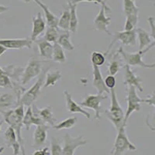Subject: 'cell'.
I'll list each match as a JSON object with an SVG mask.
<instances>
[{
    "instance_id": "42",
    "label": "cell",
    "mask_w": 155,
    "mask_h": 155,
    "mask_svg": "<svg viewBox=\"0 0 155 155\" xmlns=\"http://www.w3.org/2000/svg\"><path fill=\"white\" fill-rule=\"evenodd\" d=\"M148 23H149V26L150 27V30H151V33H150V35L155 40V27H154V18L153 17H149L147 19Z\"/></svg>"
},
{
    "instance_id": "18",
    "label": "cell",
    "mask_w": 155,
    "mask_h": 155,
    "mask_svg": "<svg viewBox=\"0 0 155 155\" xmlns=\"http://www.w3.org/2000/svg\"><path fill=\"white\" fill-rule=\"evenodd\" d=\"M33 29H32L30 40L33 42L36 41L39 36L42 34L46 30V22L44 21L41 12H37L32 19Z\"/></svg>"
},
{
    "instance_id": "22",
    "label": "cell",
    "mask_w": 155,
    "mask_h": 155,
    "mask_svg": "<svg viewBox=\"0 0 155 155\" xmlns=\"http://www.w3.org/2000/svg\"><path fill=\"white\" fill-rule=\"evenodd\" d=\"M34 42L37 44L40 56L42 57V58H46V59H49V60L52 58L54 47L53 44L48 42L44 38L39 39V40L37 39Z\"/></svg>"
},
{
    "instance_id": "21",
    "label": "cell",
    "mask_w": 155,
    "mask_h": 155,
    "mask_svg": "<svg viewBox=\"0 0 155 155\" xmlns=\"http://www.w3.org/2000/svg\"><path fill=\"white\" fill-rule=\"evenodd\" d=\"M45 124L44 122L41 120V118H39L38 116L34 113L32 106H28L26 113H24L23 119V126H24L27 130H29L32 125L39 126Z\"/></svg>"
},
{
    "instance_id": "27",
    "label": "cell",
    "mask_w": 155,
    "mask_h": 155,
    "mask_svg": "<svg viewBox=\"0 0 155 155\" xmlns=\"http://www.w3.org/2000/svg\"><path fill=\"white\" fill-rule=\"evenodd\" d=\"M62 74L60 71H48L45 74V81L44 83V88H48L51 86H54L56 83L60 81Z\"/></svg>"
},
{
    "instance_id": "33",
    "label": "cell",
    "mask_w": 155,
    "mask_h": 155,
    "mask_svg": "<svg viewBox=\"0 0 155 155\" xmlns=\"http://www.w3.org/2000/svg\"><path fill=\"white\" fill-rule=\"evenodd\" d=\"M58 29V28H55V27H48V28L46 30L45 34H44V40H46L48 42L51 43V44H55V43H57V41L58 40V37L60 36Z\"/></svg>"
},
{
    "instance_id": "13",
    "label": "cell",
    "mask_w": 155,
    "mask_h": 155,
    "mask_svg": "<svg viewBox=\"0 0 155 155\" xmlns=\"http://www.w3.org/2000/svg\"><path fill=\"white\" fill-rule=\"evenodd\" d=\"M33 41L30 38H15V39H0V45L6 49L20 50L23 48L31 49Z\"/></svg>"
},
{
    "instance_id": "46",
    "label": "cell",
    "mask_w": 155,
    "mask_h": 155,
    "mask_svg": "<svg viewBox=\"0 0 155 155\" xmlns=\"http://www.w3.org/2000/svg\"><path fill=\"white\" fill-rule=\"evenodd\" d=\"M3 124V121H0V134L2 133V126Z\"/></svg>"
},
{
    "instance_id": "6",
    "label": "cell",
    "mask_w": 155,
    "mask_h": 155,
    "mask_svg": "<svg viewBox=\"0 0 155 155\" xmlns=\"http://www.w3.org/2000/svg\"><path fill=\"white\" fill-rule=\"evenodd\" d=\"M127 112L124 114V123L127 125V120L130 117L133 113L139 112L141 108V103H143V99H140L137 95V89L134 86L127 87Z\"/></svg>"
},
{
    "instance_id": "12",
    "label": "cell",
    "mask_w": 155,
    "mask_h": 155,
    "mask_svg": "<svg viewBox=\"0 0 155 155\" xmlns=\"http://www.w3.org/2000/svg\"><path fill=\"white\" fill-rule=\"evenodd\" d=\"M124 84L125 86H134L140 92H143L142 83L143 80L139 75L136 74L134 71L131 69L130 66L125 64L124 67Z\"/></svg>"
},
{
    "instance_id": "10",
    "label": "cell",
    "mask_w": 155,
    "mask_h": 155,
    "mask_svg": "<svg viewBox=\"0 0 155 155\" xmlns=\"http://www.w3.org/2000/svg\"><path fill=\"white\" fill-rule=\"evenodd\" d=\"M116 42H120L125 46H135L137 44V33L136 29L132 30H124V31L115 32L113 35V41L109 44L108 50L106 51V55L109 54L112 47Z\"/></svg>"
},
{
    "instance_id": "15",
    "label": "cell",
    "mask_w": 155,
    "mask_h": 155,
    "mask_svg": "<svg viewBox=\"0 0 155 155\" xmlns=\"http://www.w3.org/2000/svg\"><path fill=\"white\" fill-rule=\"evenodd\" d=\"M32 109H33L34 113L38 116L39 118H41V120L46 125H48L49 127L51 126L52 127L54 126V124H57L58 120L54 117L51 106H46L42 109H39L35 105H34L32 106Z\"/></svg>"
},
{
    "instance_id": "47",
    "label": "cell",
    "mask_w": 155,
    "mask_h": 155,
    "mask_svg": "<svg viewBox=\"0 0 155 155\" xmlns=\"http://www.w3.org/2000/svg\"><path fill=\"white\" fill-rule=\"evenodd\" d=\"M20 1H23V2H30L31 0H20Z\"/></svg>"
},
{
    "instance_id": "7",
    "label": "cell",
    "mask_w": 155,
    "mask_h": 155,
    "mask_svg": "<svg viewBox=\"0 0 155 155\" xmlns=\"http://www.w3.org/2000/svg\"><path fill=\"white\" fill-rule=\"evenodd\" d=\"M43 61L32 58L27 63V67L23 69V74L20 78V85H26L30 81L41 74L43 71Z\"/></svg>"
},
{
    "instance_id": "4",
    "label": "cell",
    "mask_w": 155,
    "mask_h": 155,
    "mask_svg": "<svg viewBox=\"0 0 155 155\" xmlns=\"http://www.w3.org/2000/svg\"><path fill=\"white\" fill-rule=\"evenodd\" d=\"M127 126H123L117 131L113 148L109 151V155H124L128 151H134L137 147L129 139L126 130Z\"/></svg>"
},
{
    "instance_id": "36",
    "label": "cell",
    "mask_w": 155,
    "mask_h": 155,
    "mask_svg": "<svg viewBox=\"0 0 155 155\" xmlns=\"http://www.w3.org/2000/svg\"><path fill=\"white\" fill-rule=\"evenodd\" d=\"M51 155H62V147L58 138L51 137Z\"/></svg>"
},
{
    "instance_id": "28",
    "label": "cell",
    "mask_w": 155,
    "mask_h": 155,
    "mask_svg": "<svg viewBox=\"0 0 155 155\" xmlns=\"http://www.w3.org/2000/svg\"><path fill=\"white\" fill-rule=\"evenodd\" d=\"M59 45L63 48L64 50L66 51H71L74 50V46L71 43V32L70 31H65V33H64L63 34H61L58 37V40L57 41Z\"/></svg>"
},
{
    "instance_id": "25",
    "label": "cell",
    "mask_w": 155,
    "mask_h": 155,
    "mask_svg": "<svg viewBox=\"0 0 155 155\" xmlns=\"http://www.w3.org/2000/svg\"><path fill=\"white\" fill-rule=\"evenodd\" d=\"M122 67H123V61L118 52H116L109 60L108 64V73L109 75L115 76L116 74H118V72H120Z\"/></svg>"
},
{
    "instance_id": "39",
    "label": "cell",
    "mask_w": 155,
    "mask_h": 155,
    "mask_svg": "<svg viewBox=\"0 0 155 155\" xmlns=\"http://www.w3.org/2000/svg\"><path fill=\"white\" fill-rule=\"evenodd\" d=\"M66 1L71 4H75V5H77L78 3H79V2H95V3L100 4V5H106L105 0H66Z\"/></svg>"
},
{
    "instance_id": "35",
    "label": "cell",
    "mask_w": 155,
    "mask_h": 155,
    "mask_svg": "<svg viewBox=\"0 0 155 155\" xmlns=\"http://www.w3.org/2000/svg\"><path fill=\"white\" fill-rule=\"evenodd\" d=\"M139 21V14H134L126 16V22L124 25V30H132L136 29Z\"/></svg>"
},
{
    "instance_id": "40",
    "label": "cell",
    "mask_w": 155,
    "mask_h": 155,
    "mask_svg": "<svg viewBox=\"0 0 155 155\" xmlns=\"http://www.w3.org/2000/svg\"><path fill=\"white\" fill-rule=\"evenodd\" d=\"M143 103H147L154 108V92H153L151 95H147L146 99H143Z\"/></svg>"
},
{
    "instance_id": "17",
    "label": "cell",
    "mask_w": 155,
    "mask_h": 155,
    "mask_svg": "<svg viewBox=\"0 0 155 155\" xmlns=\"http://www.w3.org/2000/svg\"><path fill=\"white\" fill-rule=\"evenodd\" d=\"M92 74H93L92 86L97 90V93L102 94V95L109 94L110 91L106 88L105 85L104 78H103L99 67L92 65Z\"/></svg>"
},
{
    "instance_id": "32",
    "label": "cell",
    "mask_w": 155,
    "mask_h": 155,
    "mask_svg": "<svg viewBox=\"0 0 155 155\" xmlns=\"http://www.w3.org/2000/svg\"><path fill=\"white\" fill-rule=\"evenodd\" d=\"M124 12L125 16L139 14V8L132 0H124Z\"/></svg>"
},
{
    "instance_id": "31",
    "label": "cell",
    "mask_w": 155,
    "mask_h": 155,
    "mask_svg": "<svg viewBox=\"0 0 155 155\" xmlns=\"http://www.w3.org/2000/svg\"><path fill=\"white\" fill-rule=\"evenodd\" d=\"M58 28H60L64 31H69L70 28V11L66 9L62 12L60 18H58Z\"/></svg>"
},
{
    "instance_id": "11",
    "label": "cell",
    "mask_w": 155,
    "mask_h": 155,
    "mask_svg": "<svg viewBox=\"0 0 155 155\" xmlns=\"http://www.w3.org/2000/svg\"><path fill=\"white\" fill-rule=\"evenodd\" d=\"M106 11L110 12V8L107 5H101V9L94 19L93 24L96 30L105 32L108 35L112 36V34L108 29V27L111 24L112 18L106 15Z\"/></svg>"
},
{
    "instance_id": "5",
    "label": "cell",
    "mask_w": 155,
    "mask_h": 155,
    "mask_svg": "<svg viewBox=\"0 0 155 155\" xmlns=\"http://www.w3.org/2000/svg\"><path fill=\"white\" fill-rule=\"evenodd\" d=\"M46 71H42V72L39 75V78L36 81L35 84L22 94L20 98L18 99L17 102H16V106H19V105H23V106L28 107V106H31L36 102L39 95L41 93V88L44 86V81L45 78Z\"/></svg>"
},
{
    "instance_id": "3",
    "label": "cell",
    "mask_w": 155,
    "mask_h": 155,
    "mask_svg": "<svg viewBox=\"0 0 155 155\" xmlns=\"http://www.w3.org/2000/svg\"><path fill=\"white\" fill-rule=\"evenodd\" d=\"M153 48V46H150L143 51H138L137 52L130 53L126 51L124 48L120 47L117 52L121 57L123 62L129 66H136V67L143 68H154L155 64H147L143 61V56L147 51Z\"/></svg>"
},
{
    "instance_id": "2",
    "label": "cell",
    "mask_w": 155,
    "mask_h": 155,
    "mask_svg": "<svg viewBox=\"0 0 155 155\" xmlns=\"http://www.w3.org/2000/svg\"><path fill=\"white\" fill-rule=\"evenodd\" d=\"M109 91V93L111 94V103L109 109L103 112V113L106 114L108 120L113 124L116 131H118L123 126H127L124 123V112L117 99L116 88H112Z\"/></svg>"
},
{
    "instance_id": "44",
    "label": "cell",
    "mask_w": 155,
    "mask_h": 155,
    "mask_svg": "<svg viewBox=\"0 0 155 155\" xmlns=\"http://www.w3.org/2000/svg\"><path fill=\"white\" fill-rule=\"evenodd\" d=\"M6 51H7V49H6V48H4V47H2V46H1V45H0V57L2 56V54H5V52Z\"/></svg>"
},
{
    "instance_id": "37",
    "label": "cell",
    "mask_w": 155,
    "mask_h": 155,
    "mask_svg": "<svg viewBox=\"0 0 155 155\" xmlns=\"http://www.w3.org/2000/svg\"><path fill=\"white\" fill-rule=\"evenodd\" d=\"M0 87L1 88H13V82L6 75H0Z\"/></svg>"
},
{
    "instance_id": "38",
    "label": "cell",
    "mask_w": 155,
    "mask_h": 155,
    "mask_svg": "<svg viewBox=\"0 0 155 155\" xmlns=\"http://www.w3.org/2000/svg\"><path fill=\"white\" fill-rule=\"evenodd\" d=\"M104 82L106 88L109 90L114 88L115 86H116V78H115V76L109 75V74L104 79Z\"/></svg>"
},
{
    "instance_id": "26",
    "label": "cell",
    "mask_w": 155,
    "mask_h": 155,
    "mask_svg": "<svg viewBox=\"0 0 155 155\" xmlns=\"http://www.w3.org/2000/svg\"><path fill=\"white\" fill-rule=\"evenodd\" d=\"M70 11V28L71 33H76L78 27V18L77 16V5L68 2Z\"/></svg>"
},
{
    "instance_id": "41",
    "label": "cell",
    "mask_w": 155,
    "mask_h": 155,
    "mask_svg": "<svg viewBox=\"0 0 155 155\" xmlns=\"http://www.w3.org/2000/svg\"><path fill=\"white\" fill-rule=\"evenodd\" d=\"M32 155H50L49 148L48 147H45L41 149H37Z\"/></svg>"
},
{
    "instance_id": "14",
    "label": "cell",
    "mask_w": 155,
    "mask_h": 155,
    "mask_svg": "<svg viewBox=\"0 0 155 155\" xmlns=\"http://www.w3.org/2000/svg\"><path fill=\"white\" fill-rule=\"evenodd\" d=\"M3 139L5 146L12 149V154L18 155L21 150L20 144L17 140L15 130L11 127H9L3 134Z\"/></svg>"
},
{
    "instance_id": "23",
    "label": "cell",
    "mask_w": 155,
    "mask_h": 155,
    "mask_svg": "<svg viewBox=\"0 0 155 155\" xmlns=\"http://www.w3.org/2000/svg\"><path fill=\"white\" fill-rule=\"evenodd\" d=\"M17 99L16 96L9 93H3L0 95V113L7 111L12 107H16Z\"/></svg>"
},
{
    "instance_id": "9",
    "label": "cell",
    "mask_w": 155,
    "mask_h": 155,
    "mask_svg": "<svg viewBox=\"0 0 155 155\" xmlns=\"http://www.w3.org/2000/svg\"><path fill=\"white\" fill-rule=\"evenodd\" d=\"M88 141L83 136L72 137L66 134L64 137V147L62 148V155H74L78 148L84 147Z\"/></svg>"
},
{
    "instance_id": "43",
    "label": "cell",
    "mask_w": 155,
    "mask_h": 155,
    "mask_svg": "<svg viewBox=\"0 0 155 155\" xmlns=\"http://www.w3.org/2000/svg\"><path fill=\"white\" fill-rule=\"evenodd\" d=\"M9 8L8 6H5V5H0V14H2V13H4V12H7L9 11Z\"/></svg>"
},
{
    "instance_id": "16",
    "label": "cell",
    "mask_w": 155,
    "mask_h": 155,
    "mask_svg": "<svg viewBox=\"0 0 155 155\" xmlns=\"http://www.w3.org/2000/svg\"><path fill=\"white\" fill-rule=\"evenodd\" d=\"M48 130H49V126L46 124L36 126L35 130L34 132L33 147L35 149H41L43 147L45 146Z\"/></svg>"
},
{
    "instance_id": "29",
    "label": "cell",
    "mask_w": 155,
    "mask_h": 155,
    "mask_svg": "<svg viewBox=\"0 0 155 155\" xmlns=\"http://www.w3.org/2000/svg\"><path fill=\"white\" fill-rule=\"evenodd\" d=\"M53 45V54H52L51 60L57 63H64L66 61V56L64 49L58 43H55Z\"/></svg>"
},
{
    "instance_id": "45",
    "label": "cell",
    "mask_w": 155,
    "mask_h": 155,
    "mask_svg": "<svg viewBox=\"0 0 155 155\" xmlns=\"http://www.w3.org/2000/svg\"><path fill=\"white\" fill-rule=\"evenodd\" d=\"M4 150H5V147H0V154L4 152Z\"/></svg>"
},
{
    "instance_id": "8",
    "label": "cell",
    "mask_w": 155,
    "mask_h": 155,
    "mask_svg": "<svg viewBox=\"0 0 155 155\" xmlns=\"http://www.w3.org/2000/svg\"><path fill=\"white\" fill-rule=\"evenodd\" d=\"M107 98V95H102V94H90L83 99L82 102H80V106L94 110L95 114V119L99 120L101 119V113H102L101 102Z\"/></svg>"
},
{
    "instance_id": "19",
    "label": "cell",
    "mask_w": 155,
    "mask_h": 155,
    "mask_svg": "<svg viewBox=\"0 0 155 155\" xmlns=\"http://www.w3.org/2000/svg\"><path fill=\"white\" fill-rule=\"evenodd\" d=\"M64 95L65 97L66 109L70 113H81L87 119L91 118V114L87 110L83 109L82 106L78 105L75 101L73 100L72 96L68 91H64Z\"/></svg>"
},
{
    "instance_id": "34",
    "label": "cell",
    "mask_w": 155,
    "mask_h": 155,
    "mask_svg": "<svg viewBox=\"0 0 155 155\" xmlns=\"http://www.w3.org/2000/svg\"><path fill=\"white\" fill-rule=\"evenodd\" d=\"M91 62L92 65L100 68L106 62V56L100 51H93L91 54Z\"/></svg>"
},
{
    "instance_id": "30",
    "label": "cell",
    "mask_w": 155,
    "mask_h": 155,
    "mask_svg": "<svg viewBox=\"0 0 155 155\" xmlns=\"http://www.w3.org/2000/svg\"><path fill=\"white\" fill-rule=\"evenodd\" d=\"M78 123L77 117H69V118L65 119L63 121L58 123V124H54L52 128L56 130H69L74 127Z\"/></svg>"
},
{
    "instance_id": "48",
    "label": "cell",
    "mask_w": 155,
    "mask_h": 155,
    "mask_svg": "<svg viewBox=\"0 0 155 155\" xmlns=\"http://www.w3.org/2000/svg\"><path fill=\"white\" fill-rule=\"evenodd\" d=\"M132 1H134V2H135V1H136V0H132Z\"/></svg>"
},
{
    "instance_id": "1",
    "label": "cell",
    "mask_w": 155,
    "mask_h": 155,
    "mask_svg": "<svg viewBox=\"0 0 155 155\" xmlns=\"http://www.w3.org/2000/svg\"><path fill=\"white\" fill-rule=\"evenodd\" d=\"M3 116L4 121L12 127L15 130L19 141L20 147H21L22 155H26L25 153L24 146H23V139L22 137L21 130L23 127V119L24 116V106L23 105H19L16 106L15 109H10L7 111L2 113Z\"/></svg>"
},
{
    "instance_id": "20",
    "label": "cell",
    "mask_w": 155,
    "mask_h": 155,
    "mask_svg": "<svg viewBox=\"0 0 155 155\" xmlns=\"http://www.w3.org/2000/svg\"><path fill=\"white\" fill-rule=\"evenodd\" d=\"M136 33L139 41V51H143L150 46L154 47L155 40L149 32L142 28H136Z\"/></svg>"
},
{
    "instance_id": "24",
    "label": "cell",
    "mask_w": 155,
    "mask_h": 155,
    "mask_svg": "<svg viewBox=\"0 0 155 155\" xmlns=\"http://www.w3.org/2000/svg\"><path fill=\"white\" fill-rule=\"evenodd\" d=\"M34 2L37 4V5L43 9L44 12V15L47 19V24L48 25V27H55L58 28V17L55 16L53 12H51L48 7V5H45L44 2H42L41 0H33Z\"/></svg>"
}]
</instances>
